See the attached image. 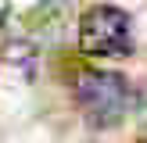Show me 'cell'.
Segmentation results:
<instances>
[{
  "label": "cell",
  "instance_id": "3",
  "mask_svg": "<svg viewBox=\"0 0 147 143\" xmlns=\"http://www.w3.org/2000/svg\"><path fill=\"white\" fill-rule=\"evenodd\" d=\"M68 18H72V4L68 0H43V4H36L29 11V29H32L36 39L57 43V39H65V32L72 25Z\"/></svg>",
  "mask_w": 147,
  "mask_h": 143
},
{
  "label": "cell",
  "instance_id": "2",
  "mask_svg": "<svg viewBox=\"0 0 147 143\" xmlns=\"http://www.w3.org/2000/svg\"><path fill=\"white\" fill-rule=\"evenodd\" d=\"M79 50L90 57H126L133 50V25L122 7L97 4L79 18Z\"/></svg>",
  "mask_w": 147,
  "mask_h": 143
},
{
  "label": "cell",
  "instance_id": "1",
  "mask_svg": "<svg viewBox=\"0 0 147 143\" xmlns=\"http://www.w3.org/2000/svg\"><path fill=\"white\" fill-rule=\"evenodd\" d=\"M76 104L93 129H111L129 111V82L119 72H83L76 79Z\"/></svg>",
  "mask_w": 147,
  "mask_h": 143
}]
</instances>
